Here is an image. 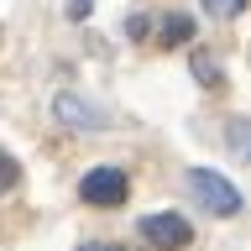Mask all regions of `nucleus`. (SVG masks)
Returning <instances> with one entry per match:
<instances>
[{
    "instance_id": "9b49d317",
    "label": "nucleus",
    "mask_w": 251,
    "mask_h": 251,
    "mask_svg": "<svg viewBox=\"0 0 251 251\" xmlns=\"http://www.w3.org/2000/svg\"><path fill=\"white\" fill-rule=\"evenodd\" d=\"M147 31H152V21H147V16H131V21H126V37H131V42H141Z\"/></svg>"
},
{
    "instance_id": "f03ea898",
    "label": "nucleus",
    "mask_w": 251,
    "mask_h": 251,
    "mask_svg": "<svg viewBox=\"0 0 251 251\" xmlns=\"http://www.w3.org/2000/svg\"><path fill=\"white\" fill-rule=\"evenodd\" d=\"M78 199L94 204V209H121L131 199V173L115 168V162H100V168H89L78 178Z\"/></svg>"
},
{
    "instance_id": "f8f14e48",
    "label": "nucleus",
    "mask_w": 251,
    "mask_h": 251,
    "mask_svg": "<svg viewBox=\"0 0 251 251\" xmlns=\"http://www.w3.org/2000/svg\"><path fill=\"white\" fill-rule=\"evenodd\" d=\"M78 251H126V246H115V241H89V246H78Z\"/></svg>"
},
{
    "instance_id": "f257e3e1",
    "label": "nucleus",
    "mask_w": 251,
    "mask_h": 251,
    "mask_svg": "<svg viewBox=\"0 0 251 251\" xmlns=\"http://www.w3.org/2000/svg\"><path fill=\"white\" fill-rule=\"evenodd\" d=\"M183 183H188V194H194V204L199 209H209L215 220H230V215H241V188L230 183V178H220L215 168H188L183 173Z\"/></svg>"
},
{
    "instance_id": "1a4fd4ad",
    "label": "nucleus",
    "mask_w": 251,
    "mask_h": 251,
    "mask_svg": "<svg viewBox=\"0 0 251 251\" xmlns=\"http://www.w3.org/2000/svg\"><path fill=\"white\" fill-rule=\"evenodd\" d=\"M199 5L215 16V21H235V16L246 11V0H199Z\"/></svg>"
},
{
    "instance_id": "9d476101",
    "label": "nucleus",
    "mask_w": 251,
    "mask_h": 251,
    "mask_svg": "<svg viewBox=\"0 0 251 251\" xmlns=\"http://www.w3.org/2000/svg\"><path fill=\"white\" fill-rule=\"evenodd\" d=\"M63 16H68V21H89V16H94V0H68V11H63Z\"/></svg>"
},
{
    "instance_id": "39448f33",
    "label": "nucleus",
    "mask_w": 251,
    "mask_h": 251,
    "mask_svg": "<svg viewBox=\"0 0 251 251\" xmlns=\"http://www.w3.org/2000/svg\"><path fill=\"white\" fill-rule=\"evenodd\" d=\"M183 42H194V16L168 11V16H162V26H157V47H183Z\"/></svg>"
},
{
    "instance_id": "0eeeda50",
    "label": "nucleus",
    "mask_w": 251,
    "mask_h": 251,
    "mask_svg": "<svg viewBox=\"0 0 251 251\" xmlns=\"http://www.w3.org/2000/svg\"><path fill=\"white\" fill-rule=\"evenodd\" d=\"M188 68H194V78H199L204 89H220V84H225V68H220L215 52H204V47H194V52H188Z\"/></svg>"
},
{
    "instance_id": "6e6552de",
    "label": "nucleus",
    "mask_w": 251,
    "mask_h": 251,
    "mask_svg": "<svg viewBox=\"0 0 251 251\" xmlns=\"http://www.w3.org/2000/svg\"><path fill=\"white\" fill-rule=\"evenodd\" d=\"M16 183H21V162H16V157L5 152V147H0V199H5V194H11Z\"/></svg>"
},
{
    "instance_id": "423d86ee",
    "label": "nucleus",
    "mask_w": 251,
    "mask_h": 251,
    "mask_svg": "<svg viewBox=\"0 0 251 251\" xmlns=\"http://www.w3.org/2000/svg\"><path fill=\"white\" fill-rule=\"evenodd\" d=\"M225 147H230L235 162L251 168V115H230V121H225Z\"/></svg>"
},
{
    "instance_id": "7ed1b4c3",
    "label": "nucleus",
    "mask_w": 251,
    "mask_h": 251,
    "mask_svg": "<svg viewBox=\"0 0 251 251\" xmlns=\"http://www.w3.org/2000/svg\"><path fill=\"white\" fill-rule=\"evenodd\" d=\"M141 241L157 251H183L194 241V225L178 209H157V215H141Z\"/></svg>"
},
{
    "instance_id": "20e7f679",
    "label": "nucleus",
    "mask_w": 251,
    "mask_h": 251,
    "mask_svg": "<svg viewBox=\"0 0 251 251\" xmlns=\"http://www.w3.org/2000/svg\"><path fill=\"white\" fill-rule=\"evenodd\" d=\"M52 121H58V126H68V131H94V126H105L110 115H105L100 105H89L84 94L63 89V94H52Z\"/></svg>"
}]
</instances>
